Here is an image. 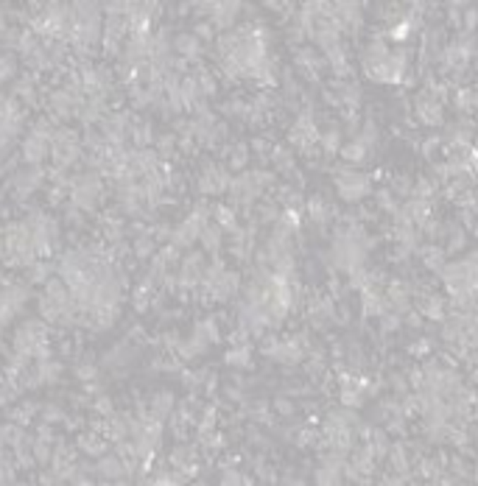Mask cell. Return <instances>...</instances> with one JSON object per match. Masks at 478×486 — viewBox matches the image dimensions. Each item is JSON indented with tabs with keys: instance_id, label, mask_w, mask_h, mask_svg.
Segmentation results:
<instances>
[{
	"instance_id": "obj_38",
	"label": "cell",
	"mask_w": 478,
	"mask_h": 486,
	"mask_svg": "<svg viewBox=\"0 0 478 486\" xmlns=\"http://www.w3.org/2000/svg\"><path fill=\"white\" fill-rule=\"evenodd\" d=\"M154 146H157V154H162V157H173V154H179V137H176L173 132L159 135L157 140H154Z\"/></svg>"
},
{
	"instance_id": "obj_12",
	"label": "cell",
	"mask_w": 478,
	"mask_h": 486,
	"mask_svg": "<svg viewBox=\"0 0 478 486\" xmlns=\"http://www.w3.org/2000/svg\"><path fill=\"white\" fill-rule=\"evenodd\" d=\"M20 157H23L25 165H42V162L51 157V143H48V140H42V137L28 135V137L23 140Z\"/></svg>"
},
{
	"instance_id": "obj_40",
	"label": "cell",
	"mask_w": 478,
	"mask_h": 486,
	"mask_svg": "<svg viewBox=\"0 0 478 486\" xmlns=\"http://www.w3.org/2000/svg\"><path fill=\"white\" fill-rule=\"evenodd\" d=\"M65 411L59 408L56 403H48V405H39V422L45 425H56V422H65Z\"/></svg>"
},
{
	"instance_id": "obj_28",
	"label": "cell",
	"mask_w": 478,
	"mask_h": 486,
	"mask_svg": "<svg viewBox=\"0 0 478 486\" xmlns=\"http://www.w3.org/2000/svg\"><path fill=\"white\" fill-rule=\"evenodd\" d=\"M54 263H48V260H37L34 266H28V282H34V285H45L51 277H54Z\"/></svg>"
},
{
	"instance_id": "obj_55",
	"label": "cell",
	"mask_w": 478,
	"mask_h": 486,
	"mask_svg": "<svg viewBox=\"0 0 478 486\" xmlns=\"http://www.w3.org/2000/svg\"><path fill=\"white\" fill-rule=\"evenodd\" d=\"M436 149H439V137H436V135H431V137L422 143V154H425V157H434V151H436Z\"/></svg>"
},
{
	"instance_id": "obj_56",
	"label": "cell",
	"mask_w": 478,
	"mask_h": 486,
	"mask_svg": "<svg viewBox=\"0 0 478 486\" xmlns=\"http://www.w3.org/2000/svg\"><path fill=\"white\" fill-rule=\"evenodd\" d=\"M39 484H62V478L51 470V473H42V475H39Z\"/></svg>"
},
{
	"instance_id": "obj_42",
	"label": "cell",
	"mask_w": 478,
	"mask_h": 486,
	"mask_svg": "<svg viewBox=\"0 0 478 486\" xmlns=\"http://www.w3.org/2000/svg\"><path fill=\"white\" fill-rule=\"evenodd\" d=\"M17 76V59L6 51H0V84H6L8 79Z\"/></svg>"
},
{
	"instance_id": "obj_54",
	"label": "cell",
	"mask_w": 478,
	"mask_h": 486,
	"mask_svg": "<svg viewBox=\"0 0 478 486\" xmlns=\"http://www.w3.org/2000/svg\"><path fill=\"white\" fill-rule=\"evenodd\" d=\"M408 352H411V355H428V352H431V341H428V338H422V341L411 344V347H408Z\"/></svg>"
},
{
	"instance_id": "obj_13",
	"label": "cell",
	"mask_w": 478,
	"mask_h": 486,
	"mask_svg": "<svg viewBox=\"0 0 478 486\" xmlns=\"http://www.w3.org/2000/svg\"><path fill=\"white\" fill-rule=\"evenodd\" d=\"M76 450L84 453V456H90V459H101L104 453H109V442L98 430H84L76 439Z\"/></svg>"
},
{
	"instance_id": "obj_31",
	"label": "cell",
	"mask_w": 478,
	"mask_h": 486,
	"mask_svg": "<svg viewBox=\"0 0 478 486\" xmlns=\"http://www.w3.org/2000/svg\"><path fill=\"white\" fill-rule=\"evenodd\" d=\"M319 146L324 149V154H338L341 151V132L338 126H330L327 132L319 135Z\"/></svg>"
},
{
	"instance_id": "obj_24",
	"label": "cell",
	"mask_w": 478,
	"mask_h": 486,
	"mask_svg": "<svg viewBox=\"0 0 478 486\" xmlns=\"http://www.w3.org/2000/svg\"><path fill=\"white\" fill-rule=\"evenodd\" d=\"M338 154H341V160L347 162V165H361V162H367L372 157V149H367L361 140H353V143L341 146Z\"/></svg>"
},
{
	"instance_id": "obj_16",
	"label": "cell",
	"mask_w": 478,
	"mask_h": 486,
	"mask_svg": "<svg viewBox=\"0 0 478 486\" xmlns=\"http://www.w3.org/2000/svg\"><path fill=\"white\" fill-rule=\"evenodd\" d=\"M417 311H419V316H425V319H431V322H445L448 319V302L442 299V297H434V294H428V297H422L419 302H417Z\"/></svg>"
},
{
	"instance_id": "obj_18",
	"label": "cell",
	"mask_w": 478,
	"mask_h": 486,
	"mask_svg": "<svg viewBox=\"0 0 478 486\" xmlns=\"http://www.w3.org/2000/svg\"><path fill=\"white\" fill-rule=\"evenodd\" d=\"M199 243H202V251H204V254L219 257L221 243H224V230L216 227V224H207V227L202 230V235H199Z\"/></svg>"
},
{
	"instance_id": "obj_49",
	"label": "cell",
	"mask_w": 478,
	"mask_h": 486,
	"mask_svg": "<svg viewBox=\"0 0 478 486\" xmlns=\"http://www.w3.org/2000/svg\"><path fill=\"white\" fill-rule=\"evenodd\" d=\"M389 190H392L395 196H411V182H408L405 176H398V179H392Z\"/></svg>"
},
{
	"instance_id": "obj_19",
	"label": "cell",
	"mask_w": 478,
	"mask_h": 486,
	"mask_svg": "<svg viewBox=\"0 0 478 486\" xmlns=\"http://www.w3.org/2000/svg\"><path fill=\"white\" fill-rule=\"evenodd\" d=\"M419 254H422V266H425L428 271H439V274H442V268H445V257H448V251H445L442 246L428 243V246H422V249H419Z\"/></svg>"
},
{
	"instance_id": "obj_25",
	"label": "cell",
	"mask_w": 478,
	"mask_h": 486,
	"mask_svg": "<svg viewBox=\"0 0 478 486\" xmlns=\"http://www.w3.org/2000/svg\"><path fill=\"white\" fill-rule=\"evenodd\" d=\"M224 363L235 366V369H246L252 363V347L249 344H233V349L224 355Z\"/></svg>"
},
{
	"instance_id": "obj_21",
	"label": "cell",
	"mask_w": 478,
	"mask_h": 486,
	"mask_svg": "<svg viewBox=\"0 0 478 486\" xmlns=\"http://www.w3.org/2000/svg\"><path fill=\"white\" fill-rule=\"evenodd\" d=\"M453 104L462 115H470V112L478 109V92L473 87H456L453 89Z\"/></svg>"
},
{
	"instance_id": "obj_57",
	"label": "cell",
	"mask_w": 478,
	"mask_h": 486,
	"mask_svg": "<svg viewBox=\"0 0 478 486\" xmlns=\"http://www.w3.org/2000/svg\"><path fill=\"white\" fill-rule=\"evenodd\" d=\"M389 386H392V389H398V392H405V380H403V375H392Z\"/></svg>"
},
{
	"instance_id": "obj_39",
	"label": "cell",
	"mask_w": 478,
	"mask_h": 486,
	"mask_svg": "<svg viewBox=\"0 0 478 486\" xmlns=\"http://www.w3.org/2000/svg\"><path fill=\"white\" fill-rule=\"evenodd\" d=\"M277 218H280L277 204H271V201L257 204V210H255V224H277Z\"/></svg>"
},
{
	"instance_id": "obj_43",
	"label": "cell",
	"mask_w": 478,
	"mask_h": 486,
	"mask_svg": "<svg viewBox=\"0 0 478 486\" xmlns=\"http://www.w3.org/2000/svg\"><path fill=\"white\" fill-rule=\"evenodd\" d=\"M375 199H378V207H381V210H386V213H398L400 210L398 196H395L389 187H386V190H378V196H375Z\"/></svg>"
},
{
	"instance_id": "obj_26",
	"label": "cell",
	"mask_w": 478,
	"mask_h": 486,
	"mask_svg": "<svg viewBox=\"0 0 478 486\" xmlns=\"http://www.w3.org/2000/svg\"><path fill=\"white\" fill-rule=\"evenodd\" d=\"M31 453H34L37 467H45V470H48V464H51V459H54V442H51V439H42V436H34Z\"/></svg>"
},
{
	"instance_id": "obj_52",
	"label": "cell",
	"mask_w": 478,
	"mask_h": 486,
	"mask_svg": "<svg viewBox=\"0 0 478 486\" xmlns=\"http://www.w3.org/2000/svg\"><path fill=\"white\" fill-rule=\"evenodd\" d=\"M274 411H277L280 416H291L297 408H294V403H291L288 397H277V400H274Z\"/></svg>"
},
{
	"instance_id": "obj_4",
	"label": "cell",
	"mask_w": 478,
	"mask_h": 486,
	"mask_svg": "<svg viewBox=\"0 0 478 486\" xmlns=\"http://www.w3.org/2000/svg\"><path fill=\"white\" fill-rule=\"evenodd\" d=\"M319 135H321V132H319V126L314 123V115H311V112H300L297 120H294V126L288 129V140H291L300 151H305V154L319 143Z\"/></svg>"
},
{
	"instance_id": "obj_47",
	"label": "cell",
	"mask_w": 478,
	"mask_h": 486,
	"mask_svg": "<svg viewBox=\"0 0 478 486\" xmlns=\"http://www.w3.org/2000/svg\"><path fill=\"white\" fill-rule=\"evenodd\" d=\"M14 470H17V464H11V461H6V459L0 456V484H14V481H17Z\"/></svg>"
},
{
	"instance_id": "obj_51",
	"label": "cell",
	"mask_w": 478,
	"mask_h": 486,
	"mask_svg": "<svg viewBox=\"0 0 478 486\" xmlns=\"http://www.w3.org/2000/svg\"><path fill=\"white\" fill-rule=\"evenodd\" d=\"M65 221L71 224V227H84V218H81V210L79 207H65Z\"/></svg>"
},
{
	"instance_id": "obj_33",
	"label": "cell",
	"mask_w": 478,
	"mask_h": 486,
	"mask_svg": "<svg viewBox=\"0 0 478 486\" xmlns=\"http://www.w3.org/2000/svg\"><path fill=\"white\" fill-rule=\"evenodd\" d=\"M37 413H39V405L31 403V400H25V403H20L17 408H11V411H8L11 422H20V425H28V422H31Z\"/></svg>"
},
{
	"instance_id": "obj_6",
	"label": "cell",
	"mask_w": 478,
	"mask_h": 486,
	"mask_svg": "<svg viewBox=\"0 0 478 486\" xmlns=\"http://www.w3.org/2000/svg\"><path fill=\"white\" fill-rule=\"evenodd\" d=\"M45 179H48V168H42V165H28V168H23V170H17V173L11 176V187H14V193H17L20 199H25V196H31L34 190H39Z\"/></svg>"
},
{
	"instance_id": "obj_20",
	"label": "cell",
	"mask_w": 478,
	"mask_h": 486,
	"mask_svg": "<svg viewBox=\"0 0 478 486\" xmlns=\"http://www.w3.org/2000/svg\"><path fill=\"white\" fill-rule=\"evenodd\" d=\"M305 213H308V218H311L317 227H327V221H330V216H333V210L324 204L321 196H311V199L305 201Z\"/></svg>"
},
{
	"instance_id": "obj_8",
	"label": "cell",
	"mask_w": 478,
	"mask_h": 486,
	"mask_svg": "<svg viewBox=\"0 0 478 486\" xmlns=\"http://www.w3.org/2000/svg\"><path fill=\"white\" fill-rule=\"evenodd\" d=\"M414 112H417V120L425 123V126H442L445 120V109H442V101H436L431 92H419L417 101H414Z\"/></svg>"
},
{
	"instance_id": "obj_41",
	"label": "cell",
	"mask_w": 478,
	"mask_h": 486,
	"mask_svg": "<svg viewBox=\"0 0 478 486\" xmlns=\"http://www.w3.org/2000/svg\"><path fill=\"white\" fill-rule=\"evenodd\" d=\"M227 160H230V168H233V170H243L246 162H249V146H246V143H235Z\"/></svg>"
},
{
	"instance_id": "obj_30",
	"label": "cell",
	"mask_w": 478,
	"mask_h": 486,
	"mask_svg": "<svg viewBox=\"0 0 478 486\" xmlns=\"http://www.w3.org/2000/svg\"><path fill=\"white\" fill-rule=\"evenodd\" d=\"M193 335H199V338L207 341V344L221 341V330H219V322H216V319H202V322L193 327Z\"/></svg>"
},
{
	"instance_id": "obj_37",
	"label": "cell",
	"mask_w": 478,
	"mask_h": 486,
	"mask_svg": "<svg viewBox=\"0 0 478 486\" xmlns=\"http://www.w3.org/2000/svg\"><path fill=\"white\" fill-rule=\"evenodd\" d=\"M56 129H59V126H56V120H54V118H37V123L31 126V135H34V137H42V140H48V143H51V140H54V135H56Z\"/></svg>"
},
{
	"instance_id": "obj_36",
	"label": "cell",
	"mask_w": 478,
	"mask_h": 486,
	"mask_svg": "<svg viewBox=\"0 0 478 486\" xmlns=\"http://www.w3.org/2000/svg\"><path fill=\"white\" fill-rule=\"evenodd\" d=\"M445 232H448V254H453V251H459V249H465V243H467V235H465V230L459 227V224H448L445 227Z\"/></svg>"
},
{
	"instance_id": "obj_5",
	"label": "cell",
	"mask_w": 478,
	"mask_h": 486,
	"mask_svg": "<svg viewBox=\"0 0 478 486\" xmlns=\"http://www.w3.org/2000/svg\"><path fill=\"white\" fill-rule=\"evenodd\" d=\"M84 98L87 95H73L71 89H54L51 95H48V106H51V118L59 123H65V120H71V118H76L79 115V106L84 104Z\"/></svg>"
},
{
	"instance_id": "obj_22",
	"label": "cell",
	"mask_w": 478,
	"mask_h": 486,
	"mask_svg": "<svg viewBox=\"0 0 478 486\" xmlns=\"http://www.w3.org/2000/svg\"><path fill=\"white\" fill-rule=\"evenodd\" d=\"M173 408H176V400H173V394H171V392H157V394L152 397L149 413L165 422V419H168V416L173 413Z\"/></svg>"
},
{
	"instance_id": "obj_32",
	"label": "cell",
	"mask_w": 478,
	"mask_h": 486,
	"mask_svg": "<svg viewBox=\"0 0 478 486\" xmlns=\"http://www.w3.org/2000/svg\"><path fill=\"white\" fill-rule=\"evenodd\" d=\"M14 98H20L23 104H34L37 101V87H34V76H23L14 84Z\"/></svg>"
},
{
	"instance_id": "obj_29",
	"label": "cell",
	"mask_w": 478,
	"mask_h": 486,
	"mask_svg": "<svg viewBox=\"0 0 478 486\" xmlns=\"http://www.w3.org/2000/svg\"><path fill=\"white\" fill-rule=\"evenodd\" d=\"M132 254H135L137 260H152V257L157 254V241H154L149 232H143L140 238H135V243H132Z\"/></svg>"
},
{
	"instance_id": "obj_34",
	"label": "cell",
	"mask_w": 478,
	"mask_h": 486,
	"mask_svg": "<svg viewBox=\"0 0 478 486\" xmlns=\"http://www.w3.org/2000/svg\"><path fill=\"white\" fill-rule=\"evenodd\" d=\"M269 157H271L274 168H277L280 173H291V170H294V154H291L288 149H283V146H274Z\"/></svg>"
},
{
	"instance_id": "obj_7",
	"label": "cell",
	"mask_w": 478,
	"mask_h": 486,
	"mask_svg": "<svg viewBox=\"0 0 478 486\" xmlns=\"http://www.w3.org/2000/svg\"><path fill=\"white\" fill-rule=\"evenodd\" d=\"M95 475H98V481H106V484H126V481H132V475L126 473V464H123V459L118 456V453H104L101 459H98V464H95Z\"/></svg>"
},
{
	"instance_id": "obj_58",
	"label": "cell",
	"mask_w": 478,
	"mask_h": 486,
	"mask_svg": "<svg viewBox=\"0 0 478 486\" xmlns=\"http://www.w3.org/2000/svg\"><path fill=\"white\" fill-rule=\"evenodd\" d=\"M3 257H6V246H3V241H0V263H3Z\"/></svg>"
},
{
	"instance_id": "obj_14",
	"label": "cell",
	"mask_w": 478,
	"mask_h": 486,
	"mask_svg": "<svg viewBox=\"0 0 478 486\" xmlns=\"http://www.w3.org/2000/svg\"><path fill=\"white\" fill-rule=\"evenodd\" d=\"M79 118L81 123H87V126H92V123H101L104 118H106V98H101V95H90V98H84V104L79 106Z\"/></svg>"
},
{
	"instance_id": "obj_35",
	"label": "cell",
	"mask_w": 478,
	"mask_h": 486,
	"mask_svg": "<svg viewBox=\"0 0 478 486\" xmlns=\"http://www.w3.org/2000/svg\"><path fill=\"white\" fill-rule=\"evenodd\" d=\"M23 436H25V430H23L20 422H3V425H0V439H3V444L17 447Z\"/></svg>"
},
{
	"instance_id": "obj_50",
	"label": "cell",
	"mask_w": 478,
	"mask_h": 486,
	"mask_svg": "<svg viewBox=\"0 0 478 486\" xmlns=\"http://www.w3.org/2000/svg\"><path fill=\"white\" fill-rule=\"evenodd\" d=\"M271 149H274V146H271L266 137H255V140L249 143V151H257L260 157H269V154H271Z\"/></svg>"
},
{
	"instance_id": "obj_46",
	"label": "cell",
	"mask_w": 478,
	"mask_h": 486,
	"mask_svg": "<svg viewBox=\"0 0 478 486\" xmlns=\"http://www.w3.org/2000/svg\"><path fill=\"white\" fill-rule=\"evenodd\" d=\"M76 378H79L81 383L98 380V366H95V363H79V366H76Z\"/></svg>"
},
{
	"instance_id": "obj_9",
	"label": "cell",
	"mask_w": 478,
	"mask_h": 486,
	"mask_svg": "<svg viewBox=\"0 0 478 486\" xmlns=\"http://www.w3.org/2000/svg\"><path fill=\"white\" fill-rule=\"evenodd\" d=\"M240 8H243L240 3H213V11H210L207 23H210L216 31L227 34V31H233V25H235V20H238Z\"/></svg>"
},
{
	"instance_id": "obj_2",
	"label": "cell",
	"mask_w": 478,
	"mask_h": 486,
	"mask_svg": "<svg viewBox=\"0 0 478 486\" xmlns=\"http://www.w3.org/2000/svg\"><path fill=\"white\" fill-rule=\"evenodd\" d=\"M333 182H336L338 196H341L344 201H350V204L367 199L369 190H372L369 176H367V173H358V170H353V168H333Z\"/></svg>"
},
{
	"instance_id": "obj_11",
	"label": "cell",
	"mask_w": 478,
	"mask_h": 486,
	"mask_svg": "<svg viewBox=\"0 0 478 486\" xmlns=\"http://www.w3.org/2000/svg\"><path fill=\"white\" fill-rule=\"evenodd\" d=\"M202 54H204V45L193 37V31L190 34L185 31V34H176L173 37V56L185 59V62H199Z\"/></svg>"
},
{
	"instance_id": "obj_27",
	"label": "cell",
	"mask_w": 478,
	"mask_h": 486,
	"mask_svg": "<svg viewBox=\"0 0 478 486\" xmlns=\"http://www.w3.org/2000/svg\"><path fill=\"white\" fill-rule=\"evenodd\" d=\"M190 76H193V81L199 84V89H202V95H204V98H210V95H216V89H219V84H216V79H213V73H210L207 68H202V65H196V68L190 70Z\"/></svg>"
},
{
	"instance_id": "obj_15",
	"label": "cell",
	"mask_w": 478,
	"mask_h": 486,
	"mask_svg": "<svg viewBox=\"0 0 478 486\" xmlns=\"http://www.w3.org/2000/svg\"><path fill=\"white\" fill-rule=\"evenodd\" d=\"M324 62L333 68L336 79H347V76L353 73L350 59H347V45H344V42H338V45H333V48H327V51H324Z\"/></svg>"
},
{
	"instance_id": "obj_23",
	"label": "cell",
	"mask_w": 478,
	"mask_h": 486,
	"mask_svg": "<svg viewBox=\"0 0 478 486\" xmlns=\"http://www.w3.org/2000/svg\"><path fill=\"white\" fill-rule=\"evenodd\" d=\"M213 221L216 227H221L224 232H235L238 230V216H235V207H227V204H216L213 207Z\"/></svg>"
},
{
	"instance_id": "obj_53",
	"label": "cell",
	"mask_w": 478,
	"mask_h": 486,
	"mask_svg": "<svg viewBox=\"0 0 478 486\" xmlns=\"http://www.w3.org/2000/svg\"><path fill=\"white\" fill-rule=\"evenodd\" d=\"M451 470H453L459 478H467V473H470V467H467V461H465L462 456H453V459H451Z\"/></svg>"
},
{
	"instance_id": "obj_48",
	"label": "cell",
	"mask_w": 478,
	"mask_h": 486,
	"mask_svg": "<svg viewBox=\"0 0 478 486\" xmlns=\"http://www.w3.org/2000/svg\"><path fill=\"white\" fill-rule=\"evenodd\" d=\"M221 484H252V478H246V475H240V473H235L233 467H224V473H221V478H219Z\"/></svg>"
},
{
	"instance_id": "obj_1",
	"label": "cell",
	"mask_w": 478,
	"mask_h": 486,
	"mask_svg": "<svg viewBox=\"0 0 478 486\" xmlns=\"http://www.w3.org/2000/svg\"><path fill=\"white\" fill-rule=\"evenodd\" d=\"M104 199V182L98 170H84L71 176V204L81 213H92Z\"/></svg>"
},
{
	"instance_id": "obj_3",
	"label": "cell",
	"mask_w": 478,
	"mask_h": 486,
	"mask_svg": "<svg viewBox=\"0 0 478 486\" xmlns=\"http://www.w3.org/2000/svg\"><path fill=\"white\" fill-rule=\"evenodd\" d=\"M230 182H233V176H230V170H227L224 165H219V162H204L196 185H199V190H202L204 196H221V193L230 190Z\"/></svg>"
},
{
	"instance_id": "obj_59",
	"label": "cell",
	"mask_w": 478,
	"mask_h": 486,
	"mask_svg": "<svg viewBox=\"0 0 478 486\" xmlns=\"http://www.w3.org/2000/svg\"><path fill=\"white\" fill-rule=\"evenodd\" d=\"M473 89H476V92H478V79H476V87H473Z\"/></svg>"
},
{
	"instance_id": "obj_10",
	"label": "cell",
	"mask_w": 478,
	"mask_h": 486,
	"mask_svg": "<svg viewBox=\"0 0 478 486\" xmlns=\"http://www.w3.org/2000/svg\"><path fill=\"white\" fill-rule=\"evenodd\" d=\"M137 361V347H132V344H126V341H121V344H115L104 358H101V366L104 369H126V366H132Z\"/></svg>"
},
{
	"instance_id": "obj_44",
	"label": "cell",
	"mask_w": 478,
	"mask_h": 486,
	"mask_svg": "<svg viewBox=\"0 0 478 486\" xmlns=\"http://www.w3.org/2000/svg\"><path fill=\"white\" fill-rule=\"evenodd\" d=\"M92 411L101 416V419H106L109 413H115V403H112V397H106V394H98L95 400H92Z\"/></svg>"
},
{
	"instance_id": "obj_45",
	"label": "cell",
	"mask_w": 478,
	"mask_h": 486,
	"mask_svg": "<svg viewBox=\"0 0 478 486\" xmlns=\"http://www.w3.org/2000/svg\"><path fill=\"white\" fill-rule=\"evenodd\" d=\"M193 37L204 45V42H210V39L216 37V28H213L207 20H199V23H196V28H193Z\"/></svg>"
},
{
	"instance_id": "obj_17",
	"label": "cell",
	"mask_w": 478,
	"mask_h": 486,
	"mask_svg": "<svg viewBox=\"0 0 478 486\" xmlns=\"http://www.w3.org/2000/svg\"><path fill=\"white\" fill-rule=\"evenodd\" d=\"M34 372H37L39 386H54V383H59V378H62L65 366H62L59 361H54V358H45V361H37Z\"/></svg>"
}]
</instances>
